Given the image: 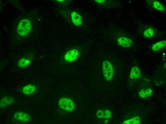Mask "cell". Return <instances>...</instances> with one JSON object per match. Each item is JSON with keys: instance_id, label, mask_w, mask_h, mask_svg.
<instances>
[{"instance_id": "obj_9", "label": "cell", "mask_w": 166, "mask_h": 124, "mask_svg": "<svg viewBox=\"0 0 166 124\" xmlns=\"http://www.w3.org/2000/svg\"><path fill=\"white\" fill-rule=\"evenodd\" d=\"M71 17L72 22L76 26H79L82 23V18L80 15L77 12L73 11L71 14Z\"/></svg>"}, {"instance_id": "obj_5", "label": "cell", "mask_w": 166, "mask_h": 124, "mask_svg": "<svg viewBox=\"0 0 166 124\" xmlns=\"http://www.w3.org/2000/svg\"><path fill=\"white\" fill-rule=\"evenodd\" d=\"M34 58L33 54L29 53L20 58L17 62V65L19 68L26 67L31 63Z\"/></svg>"}, {"instance_id": "obj_16", "label": "cell", "mask_w": 166, "mask_h": 124, "mask_svg": "<svg viewBox=\"0 0 166 124\" xmlns=\"http://www.w3.org/2000/svg\"><path fill=\"white\" fill-rule=\"evenodd\" d=\"M141 121L140 118L136 116L124 121L123 124H139Z\"/></svg>"}, {"instance_id": "obj_13", "label": "cell", "mask_w": 166, "mask_h": 124, "mask_svg": "<svg viewBox=\"0 0 166 124\" xmlns=\"http://www.w3.org/2000/svg\"><path fill=\"white\" fill-rule=\"evenodd\" d=\"M152 89L149 88L146 89H142L138 93L139 95L141 98L145 99L151 96L152 94Z\"/></svg>"}, {"instance_id": "obj_11", "label": "cell", "mask_w": 166, "mask_h": 124, "mask_svg": "<svg viewBox=\"0 0 166 124\" xmlns=\"http://www.w3.org/2000/svg\"><path fill=\"white\" fill-rule=\"evenodd\" d=\"M36 87L34 84H30L26 85L22 87V93L25 95H29L34 93L36 90Z\"/></svg>"}, {"instance_id": "obj_10", "label": "cell", "mask_w": 166, "mask_h": 124, "mask_svg": "<svg viewBox=\"0 0 166 124\" xmlns=\"http://www.w3.org/2000/svg\"><path fill=\"white\" fill-rule=\"evenodd\" d=\"M117 42L119 45L125 48L130 47L132 42V41L130 39L124 36L119 38L117 39Z\"/></svg>"}, {"instance_id": "obj_18", "label": "cell", "mask_w": 166, "mask_h": 124, "mask_svg": "<svg viewBox=\"0 0 166 124\" xmlns=\"http://www.w3.org/2000/svg\"><path fill=\"white\" fill-rule=\"evenodd\" d=\"M94 1L97 3H103L105 0H95Z\"/></svg>"}, {"instance_id": "obj_1", "label": "cell", "mask_w": 166, "mask_h": 124, "mask_svg": "<svg viewBox=\"0 0 166 124\" xmlns=\"http://www.w3.org/2000/svg\"><path fill=\"white\" fill-rule=\"evenodd\" d=\"M80 50L76 48H72L67 51L61 59V62L65 64L70 63L76 61L80 55Z\"/></svg>"}, {"instance_id": "obj_12", "label": "cell", "mask_w": 166, "mask_h": 124, "mask_svg": "<svg viewBox=\"0 0 166 124\" xmlns=\"http://www.w3.org/2000/svg\"><path fill=\"white\" fill-rule=\"evenodd\" d=\"M140 71L139 68L136 66L132 67L130 73V78L136 79L140 78Z\"/></svg>"}, {"instance_id": "obj_17", "label": "cell", "mask_w": 166, "mask_h": 124, "mask_svg": "<svg viewBox=\"0 0 166 124\" xmlns=\"http://www.w3.org/2000/svg\"><path fill=\"white\" fill-rule=\"evenodd\" d=\"M155 33L154 29L149 27L145 30L144 32V36L146 38H150L153 36Z\"/></svg>"}, {"instance_id": "obj_7", "label": "cell", "mask_w": 166, "mask_h": 124, "mask_svg": "<svg viewBox=\"0 0 166 124\" xmlns=\"http://www.w3.org/2000/svg\"><path fill=\"white\" fill-rule=\"evenodd\" d=\"M15 101L14 98L9 96H5L3 97L0 101V106L1 108H5L13 104Z\"/></svg>"}, {"instance_id": "obj_8", "label": "cell", "mask_w": 166, "mask_h": 124, "mask_svg": "<svg viewBox=\"0 0 166 124\" xmlns=\"http://www.w3.org/2000/svg\"><path fill=\"white\" fill-rule=\"evenodd\" d=\"M97 117L99 119H109L112 116L111 111L108 109H100L96 112Z\"/></svg>"}, {"instance_id": "obj_2", "label": "cell", "mask_w": 166, "mask_h": 124, "mask_svg": "<svg viewBox=\"0 0 166 124\" xmlns=\"http://www.w3.org/2000/svg\"><path fill=\"white\" fill-rule=\"evenodd\" d=\"M102 67L104 78L108 81H111L114 75V67L111 63L108 60H104L102 62Z\"/></svg>"}, {"instance_id": "obj_3", "label": "cell", "mask_w": 166, "mask_h": 124, "mask_svg": "<svg viewBox=\"0 0 166 124\" xmlns=\"http://www.w3.org/2000/svg\"><path fill=\"white\" fill-rule=\"evenodd\" d=\"M31 29V24L30 21L24 19L19 23L17 28V32L21 36H24L27 35Z\"/></svg>"}, {"instance_id": "obj_6", "label": "cell", "mask_w": 166, "mask_h": 124, "mask_svg": "<svg viewBox=\"0 0 166 124\" xmlns=\"http://www.w3.org/2000/svg\"><path fill=\"white\" fill-rule=\"evenodd\" d=\"M13 117L15 119L25 123L29 121L31 119V117L29 114L21 111H18L15 113Z\"/></svg>"}, {"instance_id": "obj_14", "label": "cell", "mask_w": 166, "mask_h": 124, "mask_svg": "<svg viewBox=\"0 0 166 124\" xmlns=\"http://www.w3.org/2000/svg\"><path fill=\"white\" fill-rule=\"evenodd\" d=\"M152 7L156 9L164 12L165 10V7L159 1L156 0H154L152 2Z\"/></svg>"}, {"instance_id": "obj_15", "label": "cell", "mask_w": 166, "mask_h": 124, "mask_svg": "<svg viewBox=\"0 0 166 124\" xmlns=\"http://www.w3.org/2000/svg\"><path fill=\"white\" fill-rule=\"evenodd\" d=\"M166 45V40L161 41L153 45L152 46V49L154 51H157L165 46Z\"/></svg>"}, {"instance_id": "obj_4", "label": "cell", "mask_w": 166, "mask_h": 124, "mask_svg": "<svg viewBox=\"0 0 166 124\" xmlns=\"http://www.w3.org/2000/svg\"><path fill=\"white\" fill-rule=\"evenodd\" d=\"M58 104L61 108L67 112L73 111L75 107L74 102L71 99L65 97L60 99Z\"/></svg>"}]
</instances>
